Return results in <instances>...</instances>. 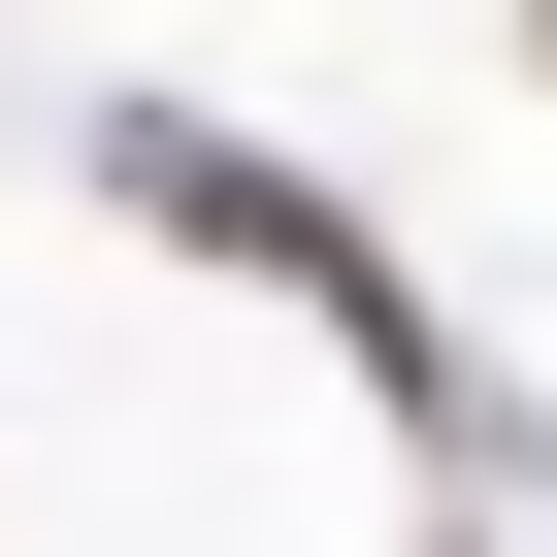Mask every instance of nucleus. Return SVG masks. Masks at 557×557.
Segmentation results:
<instances>
[{
  "mask_svg": "<svg viewBox=\"0 0 557 557\" xmlns=\"http://www.w3.org/2000/svg\"><path fill=\"white\" fill-rule=\"evenodd\" d=\"M99 197H132V230H197V262H262L329 361H394V426L459 394V361H426V296H394V230H361V197H296L262 132H99Z\"/></svg>",
  "mask_w": 557,
  "mask_h": 557,
  "instance_id": "1",
  "label": "nucleus"
},
{
  "mask_svg": "<svg viewBox=\"0 0 557 557\" xmlns=\"http://www.w3.org/2000/svg\"><path fill=\"white\" fill-rule=\"evenodd\" d=\"M524 66H557V34H524Z\"/></svg>",
  "mask_w": 557,
  "mask_h": 557,
  "instance_id": "2",
  "label": "nucleus"
}]
</instances>
